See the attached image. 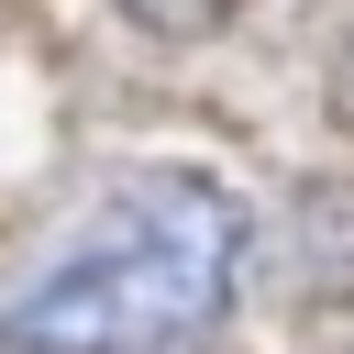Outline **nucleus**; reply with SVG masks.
<instances>
[{"label": "nucleus", "instance_id": "obj_1", "mask_svg": "<svg viewBox=\"0 0 354 354\" xmlns=\"http://www.w3.org/2000/svg\"><path fill=\"white\" fill-rule=\"evenodd\" d=\"M243 254H254V210L221 177L122 166L0 277V343L11 354H166L232 310Z\"/></svg>", "mask_w": 354, "mask_h": 354}, {"label": "nucleus", "instance_id": "obj_2", "mask_svg": "<svg viewBox=\"0 0 354 354\" xmlns=\"http://www.w3.org/2000/svg\"><path fill=\"white\" fill-rule=\"evenodd\" d=\"M243 0H122V22H144L155 44H199V33H221Z\"/></svg>", "mask_w": 354, "mask_h": 354}, {"label": "nucleus", "instance_id": "obj_3", "mask_svg": "<svg viewBox=\"0 0 354 354\" xmlns=\"http://www.w3.org/2000/svg\"><path fill=\"white\" fill-rule=\"evenodd\" d=\"M343 77H354V44H343Z\"/></svg>", "mask_w": 354, "mask_h": 354}]
</instances>
